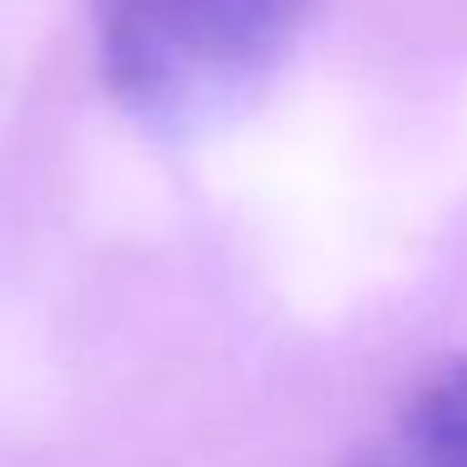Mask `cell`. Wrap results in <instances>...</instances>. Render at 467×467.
<instances>
[{
  "label": "cell",
  "instance_id": "obj_2",
  "mask_svg": "<svg viewBox=\"0 0 467 467\" xmlns=\"http://www.w3.org/2000/svg\"><path fill=\"white\" fill-rule=\"evenodd\" d=\"M362 467H467V362L417 387Z\"/></svg>",
  "mask_w": 467,
  "mask_h": 467
},
{
  "label": "cell",
  "instance_id": "obj_1",
  "mask_svg": "<svg viewBox=\"0 0 467 467\" xmlns=\"http://www.w3.org/2000/svg\"><path fill=\"white\" fill-rule=\"evenodd\" d=\"M101 71L141 121L182 126L252 91L292 46L306 0H86Z\"/></svg>",
  "mask_w": 467,
  "mask_h": 467
}]
</instances>
